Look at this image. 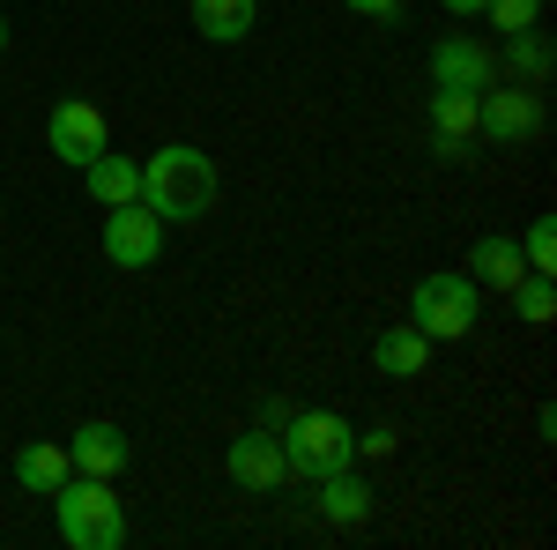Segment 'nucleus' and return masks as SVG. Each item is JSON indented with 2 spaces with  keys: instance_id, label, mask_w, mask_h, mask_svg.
<instances>
[{
  "instance_id": "nucleus-1",
  "label": "nucleus",
  "mask_w": 557,
  "mask_h": 550,
  "mask_svg": "<svg viewBox=\"0 0 557 550\" xmlns=\"http://www.w3.org/2000/svg\"><path fill=\"white\" fill-rule=\"evenodd\" d=\"M215 157L194 142H164L149 164H141V201L164 216V223H201L215 209Z\"/></svg>"
},
{
  "instance_id": "nucleus-20",
  "label": "nucleus",
  "mask_w": 557,
  "mask_h": 550,
  "mask_svg": "<svg viewBox=\"0 0 557 550\" xmlns=\"http://www.w3.org/2000/svg\"><path fill=\"white\" fill-rule=\"evenodd\" d=\"M520 260H528L535 276H557V223H550V216H535V223H528V239H520Z\"/></svg>"
},
{
  "instance_id": "nucleus-12",
  "label": "nucleus",
  "mask_w": 557,
  "mask_h": 550,
  "mask_svg": "<svg viewBox=\"0 0 557 550\" xmlns=\"http://www.w3.org/2000/svg\"><path fill=\"white\" fill-rule=\"evenodd\" d=\"M312 491H320V499H312L320 521H335V528H364V521H372V484H364L357 468H327Z\"/></svg>"
},
{
  "instance_id": "nucleus-3",
  "label": "nucleus",
  "mask_w": 557,
  "mask_h": 550,
  "mask_svg": "<svg viewBox=\"0 0 557 550\" xmlns=\"http://www.w3.org/2000/svg\"><path fill=\"white\" fill-rule=\"evenodd\" d=\"M275 439H283V468H290V484H320L327 468L357 462V431H349L335 410H298Z\"/></svg>"
},
{
  "instance_id": "nucleus-8",
  "label": "nucleus",
  "mask_w": 557,
  "mask_h": 550,
  "mask_svg": "<svg viewBox=\"0 0 557 550\" xmlns=\"http://www.w3.org/2000/svg\"><path fill=\"white\" fill-rule=\"evenodd\" d=\"M431 83H438V89H483V83H498V60H491V45H483V38L446 30V38L431 45Z\"/></svg>"
},
{
  "instance_id": "nucleus-15",
  "label": "nucleus",
  "mask_w": 557,
  "mask_h": 550,
  "mask_svg": "<svg viewBox=\"0 0 557 550\" xmlns=\"http://www.w3.org/2000/svg\"><path fill=\"white\" fill-rule=\"evenodd\" d=\"M372 365H380L386 380H417V372L431 365V335H424V328H409V320H394V328L372 342Z\"/></svg>"
},
{
  "instance_id": "nucleus-25",
  "label": "nucleus",
  "mask_w": 557,
  "mask_h": 550,
  "mask_svg": "<svg viewBox=\"0 0 557 550\" xmlns=\"http://www.w3.org/2000/svg\"><path fill=\"white\" fill-rule=\"evenodd\" d=\"M446 15H483V0H446Z\"/></svg>"
},
{
  "instance_id": "nucleus-10",
  "label": "nucleus",
  "mask_w": 557,
  "mask_h": 550,
  "mask_svg": "<svg viewBox=\"0 0 557 550\" xmlns=\"http://www.w3.org/2000/svg\"><path fill=\"white\" fill-rule=\"evenodd\" d=\"M67 462H75V476H120V468L134 462V439L120 431V424H83L75 439H67Z\"/></svg>"
},
{
  "instance_id": "nucleus-22",
  "label": "nucleus",
  "mask_w": 557,
  "mask_h": 550,
  "mask_svg": "<svg viewBox=\"0 0 557 550\" xmlns=\"http://www.w3.org/2000/svg\"><path fill=\"white\" fill-rule=\"evenodd\" d=\"M394 447H401V431H394V424H372V431H357V454H364V462H380V454H394Z\"/></svg>"
},
{
  "instance_id": "nucleus-19",
  "label": "nucleus",
  "mask_w": 557,
  "mask_h": 550,
  "mask_svg": "<svg viewBox=\"0 0 557 550\" xmlns=\"http://www.w3.org/2000/svg\"><path fill=\"white\" fill-rule=\"evenodd\" d=\"M506 297H513V313L528 320V328H550V320H557V283H550V276H535V268H528Z\"/></svg>"
},
{
  "instance_id": "nucleus-26",
  "label": "nucleus",
  "mask_w": 557,
  "mask_h": 550,
  "mask_svg": "<svg viewBox=\"0 0 557 550\" xmlns=\"http://www.w3.org/2000/svg\"><path fill=\"white\" fill-rule=\"evenodd\" d=\"M0 52H8V15H0Z\"/></svg>"
},
{
  "instance_id": "nucleus-11",
  "label": "nucleus",
  "mask_w": 557,
  "mask_h": 550,
  "mask_svg": "<svg viewBox=\"0 0 557 550\" xmlns=\"http://www.w3.org/2000/svg\"><path fill=\"white\" fill-rule=\"evenodd\" d=\"M475 142V89H431V149L469 157Z\"/></svg>"
},
{
  "instance_id": "nucleus-13",
  "label": "nucleus",
  "mask_w": 557,
  "mask_h": 550,
  "mask_svg": "<svg viewBox=\"0 0 557 550\" xmlns=\"http://www.w3.org/2000/svg\"><path fill=\"white\" fill-rule=\"evenodd\" d=\"M186 15L209 45H246L260 23V0H186Z\"/></svg>"
},
{
  "instance_id": "nucleus-7",
  "label": "nucleus",
  "mask_w": 557,
  "mask_h": 550,
  "mask_svg": "<svg viewBox=\"0 0 557 550\" xmlns=\"http://www.w3.org/2000/svg\"><path fill=\"white\" fill-rule=\"evenodd\" d=\"M45 142H52V157H60V164L83 171L97 149H112V127H104V112H97L89 97H60V105H52V120H45Z\"/></svg>"
},
{
  "instance_id": "nucleus-14",
  "label": "nucleus",
  "mask_w": 557,
  "mask_h": 550,
  "mask_svg": "<svg viewBox=\"0 0 557 550\" xmlns=\"http://www.w3.org/2000/svg\"><path fill=\"white\" fill-rule=\"evenodd\" d=\"M89 179V201H104V209H120V201H141V164L134 157H120V149H97L83 164Z\"/></svg>"
},
{
  "instance_id": "nucleus-9",
  "label": "nucleus",
  "mask_w": 557,
  "mask_h": 550,
  "mask_svg": "<svg viewBox=\"0 0 557 550\" xmlns=\"http://www.w3.org/2000/svg\"><path fill=\"white\" fill-rule=\"evenodd\" d=\"M223 476H231L238 491H275V484H290V468H283V439L253 424L246 439H231V454H223Z\"/></svg>"
},
{
  "instance_id": "nucleus-24",
  "label": "nucleus",
  "mask_w": 557,
  "mask_h": 550,
  "mask_svg": "<svg viewBox=\"0 0 557 550\" xmlns=\"http://www.w3.org/2000/svg\"><path fill=\"white\" fill-rule=\"evenodd\" d=\"M349 15H394V8H401V0H343Z\"/></svg>"
},
{
  "instance_id": "nucleus-4",
  "label": "nucleus",
  "mask_w": 557,
  "mask_h": 550,
  "mask_svg": "<svg viewBox=\"0 0 557 550\" xmlns=\"http://www.w3.org/2000/svg\"><path fill=\"white\" fill-rule=\"evenodd\" d=\"M475 283L461 268H438V276H417L409 291V328H424L431 342H469L475 335Z\"/></svg>"
},
{
  "instance_id": "nucleus-17",
  "label": "nucleus",
  "mask_w": 557,
  "mask_h": 550,
  "mask_svg": "<svg viewBox=\"0 0 557 550\" xmlns=\"http://www.w3.org/2000/svg\"><path fill=\"white\" fill-rule=\"evenodd\" d=\"M67 476H75L67 447H45V439H38V447H23V454H15V484H23L30 499H52V491H60Z\"/></svg>"
},
{
  "instance_id": "nucleus-2",
  "label": "nucleus",
  "mask_w": 557,
  "mask_h": 550,
  "mask_svg": "<svg viewBox=\"0 0 557 550\" xmlns=\"http://www.w3.org/2000/svg\"><path fill=\"white\" fill-rule=\"evenodd\" d=\"M52 513H60V543L67 550H120L127 543V506H120L112 476H67L52 491Z\"/></svg>"
},
{
  "instance_id": "nucleus-5",
  "label": "nucleus",
  "mask_w": 557,
  "mask_h": 550,
  "mask_svg": "<svg viewBox=\"0 0 557 550\" xmlns=\"http://www.w3.org/2000/svg\"><path fill=\"white\" fill-rule=\"evenodd\" d=\"M475 134L483 142H535L543 134V97H535V83H483L475 89Z\"/></svg>"
},
{
  "instance_id": "nucleus-16",
  "label": "nucleus",
  "mask_w": 557,
  "mask_h": 550,
  "mask_svg": "<svg viewBox=\"0 0 557 550\" xmlns=\"http://www.w3.org/2000/svg\"><path fill=\"white\" fill-rule=\"evenodd\" d=\"M461 276H469L475 291H513L520 276H528V260H520L513 239H475V246H469V268H461Z\"/></svg>"
},
{
  "instance_id": "nucleus-21",
  "label": "nucleus",
  "mask_w": 557,
  "mask_h": 550,
  "mask_svg": "<svg viewBox=\"0 0 557 550\" xmlns=\"http://www.w3.org/2000/svg\"><path fill=\"white\" fill-rule=\"evenodd\" d=\"M483 15L513 38V30H528V23H543V0H483Z\"/></svg>"
},
{
  "instance_id": "nucleus-18",
  "label": "nucleus",
  "mask_w": 557,
  "mask_h": 550,
  "mask_svg": "<svg viewBox=\"0 0 557 550\" xmlns=\"http://www.w3.org/2000/svg\"><path fill=\"white\" fill-rule=\"evenodd\" d=\"M550 30L543 23H528V30H513L506 38V68H513V83H550Z\"/></svg>"
},
{
  "instance_id": "nucleus-6",
  "label": "nucleus",
  "mask_w": 557,
  "mask_h": 550,
  "mask_svg": "<svg viewBox=\"0 0 557 550\" xmlns=\"http://www.w3.org/2000/svg\"><path fill=\"white\" fill-rule=\"evenodd\" d=\"M164 216L149 209V201H120V209H104V260L112 268H157L164 260Z\"/></svg>"
},
{
  "instance_id": "nucleus-23",
  "label": "nucleus",
  "mask_w": 557,
  "mask_h": 550,
  "mask_svg": "<svg viewBox=\"0 0 557 550\" xmlns=\"http://www.w3.org/2000/svg\"><path fill=\"white\" fill-rule=\"evenodd\" d=\"M290 417H298V402H283V394H268V402H260V431H283Z\"/></svg>"
}]
</instances>
